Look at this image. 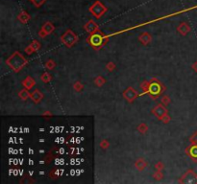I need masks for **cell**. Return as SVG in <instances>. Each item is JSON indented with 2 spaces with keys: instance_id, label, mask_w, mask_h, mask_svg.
<instances>
[{
  "instance_id": "obj_1",
  "label": "cell",
  "mask_w": 197,
  "mask_h": 184,
  "mask_svg": "<svg viewBox=\"0 0 197 184\" xmlns=\"http://www.w3.org/2000/svg\"><path fill=\"white\" fill-rule=\"evenodd\" d=\"M6 64L14 72H19L23 67L27 65L28 61L23 57V55H21L20 52L15 51L7 59Z\"/></svg>"
},
{
  "instance_id": "obj_2",
  "label": "cell",
  "mask_w": 197,
  "mask_h": 184,
  "mask_svg": "<svg viewBox=\"0 0 197 184\" xmlns=\"http://www.w3.org/2000/svg\"><path fill=\"white\" fill-rule=\"evenodd\" d=\"M108 40L109 39L106 38V36L101 33L100 30L97 31L96 33L91 34V36L87 38V42L92 46V48L94 50L101 49L102 46L104 45Z\"/></svg>"
},
{
  "instance_id": "obj_3",
  "label": "cell",
  "mask_w": 197,
  "mask_h": 184,
  "mask_svg": "<svg viewBox=\"0 0 197 184\" xmlns=\"http://www.w3.org/2000/svg\"><path fill=\"white\" fill-rule=\"evenodd\" d=\"M164 86L162 85L158 79L156 78H152L151 80L149 81V87H148V90L146 93H148L151 98L153 99H156L158 98L160 94H162L164 90Z\"/></svg>"
},
{
  "instance_id": "obj_4",
  "label": "cell",
  "mask_w": 197,
  "mask_h": 184,
  "mask_svg": "<svg viewBox=\"0 0 197 184\" xmlns=\"http://www.w3.org/2000/svg\"><path fill=\"white\" fill-rule=\"evenodd\" d=\"M107 11H108V9L104 6V4L100 1H98V0H96V1L93 3L89 9V12L96 19H99L101 17H103V15L106 14Z\"/></svg>"
},
{
  "instance_id": "obj_5",
  "label": "cell",
  "mask_w": 197,
  "mask_h": 184,
  "mask_svg": "<svg viewBox=\"0 0 197 184\" xmlns=\"http://www.w3.org/2000/svg\"><path fill=\"white\" fill-rule=\"evenodd\" d=\"M61 41L63 42L66 47L71 48L74 44L78 41V36H77L72 30H66L65 34L61 36Z\"/></svg>"
},
{
  "instance_id": "obj_6",
  "label": "cell",
  "mask_w": 197,
  "mask_h": 184,
  "mask_svg": "<svg viewBox=\"0 0 197 184\" xmlns=\"http://www.w3.org/2000/svg\"><path fill=\"white\" fill-rule=\"evenodd\" d=\"M152 113L155 115V116H156V118H157L158 120L162 121L163 118H164L168 112H167V109L164 108V106L163 104H158L157 106L152 109Z\"/></svg>"
},
{
  "instance_id": "obj_7",
  "label": "cell",
  "mask_w": 197,
  "mask_h": 184,
  "mask_svg": "<svg viewBox=\"0 0 197 184\" xmlns=\"http://www.w3.org/2000/svg\"><path fill=\"white\" fill-rule=\"evenodd\" d=\"M122 96H123L124 99L126 100V101L132 103V102H134L135 100L138 98V93L137 90H135L133 87L129 86V87H127V88L125 89V91L123 92Z\"/></svg>"
},
{
  "instance_id": "obj_8",
  "label": "cell",
  "mask_w": 197,
  "mask_h": 184,
  "mask_svg": "<svg viewBox=\"0 0 197 184\" xmlns=\"http://www.w3.org/2000/svg\"><path fill=\"white\" fill-rule=\"evenodd\" d=\"M181 183H196L197 182V175L191 170L188 171L183 177L180 179Z\"/></svg>"
},
{
  "instance_id": "obj_9",
  "label": "cell",
  "mask_w": 197,
  "mask_h": 184,
  "mask_svg": "<svg viewBox=\"0 0 197 184\" xmlns=\"http://www.w3.org/2000/svg\"><path fill=\"white\" fill-rule=\"evenodd\" d=\"M84 29L87 33L93 34V33H96L97 31H99V26L97 25V23L94 20L90 19V20H87V22L84 25Z\"/></svg>"
},
{
  "instance_id": "obj_10",
  "label": "cell",
  "mask_w": 197,
  "mask_h": 184,
  "mask_svg": "<svg viewBox=\"0 0 197 184\" xmlns=\"http://www.w3.org/2000/svg\"><path fill=\"white\" fill-rule=\"evenodd\" d=\"M40 30L43 31L46 36H48V35H51L55 31V26H54V24L52 22L46 21L43 26H41Z\"/></svg>"
},
{
  "instance_id": "obj_11",
  "label": "cell",
  "mask_w": 197,
  "mask_h": 184,
  "mask_svg": "<svg viewBox=\"0 0 197 184\" xmlns=\"http://www.w3.org/2000/svg\"><path fill=\"white\" fill-rule=\"evenodd\" d=\"M30 98L32 99V101L35 104H39L41 100L43 99V94L41 93V91H40L39 89H35V90L31 93V96Z\"/></svg>"
},
{
  "instance_id": "obj_12",
  "label": "cell",
  "mask_w": 197,
  "mask_h": 184,
  "mask_svg": "<svg viewBox=\"0 0 197 184\" xmlns=\"http://www.w3.org/2000/svg\"><path fill=\"white\" fill-rule=\"evenodd\" d=\"M138 40L141 41V42L143 45H148L150 42H151V40H152V36H151V35H150L149 33H147V32H143V33H141V35H139V36H138Z\"/></svg>"
},
{
  "instance_id": "obj_13",
  "label": "cell",
  "mask_w": 197,
  "mask_h": 184,
  "mask_svg": "<svg viewBox=\"0 0 197 184\" xmlns=\"http://www.w3.org/2000/svg\"><path fill=\"white\" fill-rule=\"evenodd\" d=\"M177 31L182 36H186L190 32V26L188 23L182 22V23H180V25L177 27Z\"/></svg>"
},
{
  "instance_id": "obj_14",
  "label": "cell",
  "mask_w": 197,
  "mask_h": 184,
  "mask_svg": "<svg viewBox=\"0 0 197 184\" xmlns=\"http://www.w3.org/2000/svg\"><path fill=\"white\" fill-rule=\"evenodd\" d=\"M22 86H24V88H26V89H28V90H30L31 88H33L36 86V81L32 77L28 76L22 81Z\"/></svg>"
},
{
  "instance_id": "obj_15",
  "label": "cell",
  "mask_w": 197,
  "mask_h": 184,
  "mask_svg": "<svg viewBox=\"0 0 197 184\" xmlns=\"http://www.w3.org/2000/svg\"><path fill=\"white\" fill-rule=\"evenodd\" d=\"M17 19L19 20L20 22L23 23V24H26L30 21L31 17L30 14L26 12V11H21L18 14H17Z\"/></svg>"
},
{
  "instance_id": "obj_16",
  "label": "cell",
  "mask_w": 197,
  "mask_h": 184,
  "mask_svg": "<svg viewBox=\"0 0 197 184\" xmlns=\"http://www.w3.org/2000/svg\"><path fill=\"white\" fill-rule=\"evenodd\" d=\"M147 166H148V162L143 158H139L135 162V167H136L138 171H143Z\"/></svg>"
},
{
  "instance_id": "obj_17",
  "label": "cell",
  "mask_w": 197,
  "mask_h": 184,
  "mask_svg": "<svg viewBox=\"0 0 197 184\" xmlns=\"http://www.w3.org/2000/svg\"><path fill=\"white\" fill-rule=\"evenodd\" d=\"M18 96H19L20 99L23 100V101H26V100H28V99L30 98L31 93H29V90H28V89L24 88V89H22V90L18 93Z\"/></svg>"
},
{
  "instance_id": "obj_18",
  "label": "cell",
  "mask_w": 197,
  "mask_h": 184,
  "mask_svg": "<svg viewBox=\"0 0 197 184\" xmlns=\"http://www.w3.org/2000/svg\"><path fill=\"white\" fill-rule=\"evenodd\" d=\"M94 83H95V86H98V87H101L103 86L106 83V80L104 78H103L102 76H98L95 78V80H94Z\"/></svg>"
},
{
  "instance_id": "obj_19",
  "label": "cell",
  "mask_w": 197,
  "mask_h": 184,
  "mask_svg": "<svg viewBox=\"0 0 197 184\" xmlns=\"http://www.w3.org/2000/svg\"><path fill=\"white\" fill-rule=\"evenodd\" d=\"M138 133H141V134L146 133L147 131H148V126L145 124V123L139 124V125L138 126Z\"/></svg>"
},
{
  "instance_id": "obj_20",
  "label": "cell",
  "mask_w": 197,
  "mask_h": 184,
  "mask_svg": "<svg viewBox=\"0 0 197 184\" xmlns=\"http://www.w3.org/2000/svg\"><path fill=\"white\" fill-rule=\"evenodd\" d=\"M189 154L194 159H197V145L191 146L189 151Z\"/></svg>"
},
{
  "instance_id": "obj_21",
  "label": "cell",
  "mask_w": 197,
  "mask_h": 184,
  "mask_svg": "<svg viewBox=\"0 0 197 184\" xmlns=\"http://www.w3.org/2000/svg\"><path fill=\"white\" fill-rule=\"evenodd\" d=\"M40 79H41V81H43V83H47L51 82V80H52V76H51V75L49 74V73L44 72L43 74L40 76Z\"/></svg>"
},
{
  "instance_id": "obj_22",
  "label": "cell",
  "mask_w": 197,
  "mask_h": 184,
  "mask_svg": "<svg viewBox=\"0 0 197 184\" xmlns=\"http://www.w3.org/2000/svg\"><path fill=\"white\" fill-rule=\"evenodd\" d=\"M56 67V62L53 60H48L45 62V68L48 70H52Z\"/></svg>"
},
{
  "instance_id": "obj_23",
  "label": "cell",
  "mask_w": 197,
  "mask_h": 184,
  "mask_svg": "<svg viewBox=\"0 0 197 184\" xmlns=\"http://www.w3.org/2000/svg\"><path fill=\"white\" fill-rule=\"evenodd\" d=\"M29 1L32 2L35 7L40 8V7L43 6V5L46 1H47V0H29Z\"/></svg>"
},
{
  "instance_id": "obj_24",
  "label": "cell",
  "mask_w": 197,
  "mask_h": 184,
  "mask_svg": "<svg viewBox=\"0 0 197 184\" xmlns=\"http://www.w3.org/2000/svg\"><path fill=\"white\" fill-rule=\"evenodd\" d=\"M30 45H31V47H32V48L34 49L35 52H38V51L40 49V43L39 42L38 40H36V39L33 40V41H32V43H31Z\"/></svg>"
},
{
  "instance_id": "obj_25",
  "label": "cell",
  "mask_w": 197,
  "mask_h": 184,
  "mask_svg": "<svg viewBox=\"0 0 197 184\" xmlns=\"http://www.w3.org/2000/svg\"><path fill=\"white\" fill-rule=\"evenodd\" d=\"M73 88H74V90L76 92H81L83 89H84V86H83L80 82H76L74 83V86H73Z\"/></svg>"
},
{
  "instance_id": "obj_26",
  "label": "cell",
  "mask_w": 197,
  "mask_h": 184,
  "mask_svg": "<svg viewBox=\"0 0 197 184\" xmlns=\"http://www.w3.org/2000/svg\"><path fill=\"white\" fill-rule=\"evenodd\" d=\"M116 64H113V61H110V62H108V64H107V65H106V68H107V69H108L109 71H110V72H113V70L116 69Z\"/></svg>"
},
{
  "instance_id": "obj_27",
  "label": "cell",
  "mask_w": 197,
  "mask_h": 184,
  "mask_svg": "<svg viewBox=\"0 0 197 184\" xmlns=\"http://www.w3.org/2000/svg\"><path fill=\"white\" fill-rule=\"evenodd\" d=\"M141 87L142 90L146 93L147 90H148V87H149V81H144L143 83H141Z\"/></svg>"
},
{
  "instance_id": "obj_28",
  "label": "cell",
  "mask_w": 197,
  "mask_h": 184,
  "mask_svg": "<svg viewBox=\"0 0 197 184\" xmlns=\"http://www.w3.org/2000/svg\"><path fill=\"white\" fill-rule=\"evenodd\" d=\"M153 177L155 178L156 180H160V179H163V177H164V175L162 173V172L160 171H157L156 173H154V176Z\"/></svg>"
},
{
  "instance_id": "obj_29",
  "label": "cell",
  "mask_w": 197,
  "mask_h": 184,
  "mask_svg": "<svg viewBox=\"0 0 197 184\" xmlns=\"http://www.w3.org/2000/svg\"><path fill=\"white\" fill-rule=\"evenodd\" d=\"M109 146H110V144H109L108 140H106V139L102 140L100 142V147H101L102 149H107V148H109Z\"/></svg>"
},
{
  "instance_id": "obj_30",
  "label": "cell",
  "mask_w": 197,
  "mask_h": 184,
  "mask_svg": "<svg viewBox=\"0 0 197 184\" xmlns=\"http://www.w3.org/2000/svg\"><path fill=\"white\" fill-rule=\"evenodd\" d=\"M169 103H170V98L168 96H167V95H164L163 97V99H162V104L167 106V104H168Z\"/></svg>"
},
{
  "instance_id": "obj_31",
  "label": "cell",
  "mask_w": 197,
  "mask_h": 184,
  "mask_svg": "<svg viewBox=\"0 0 197 184\" xmlns=\"http://www.w3.org/2000/svg\"><path fill=\"white\" fill-rule=\"evenodd\" d=\"M25 53H26L27 55H31V54H33V53H35V51H34V49L31 47V45H29V46H27L26 48H25Z\"/></svg>"
},
{
  "instance_id": "obj_32",
  "label": "cell",
  "mask_w": 197,
  "mask_h": 184,
  "mask_svg": "<svg viewBox=\"0 0 197 184\" xmlns=\"http://www.w3.org/2000/svg\"><path fill=\"white\" fill-rule=\"evenodd\" d=\"M155 168H156L157 171H160V170L164 169V164H163L162 162H158L157 164L155 165Z\"/></svg>"
},
{
  "instance_id": "obj_33",
  "label": "cell",
  "mask_w": 197,
  "mask_h": 184,
  "mask_svg": "<svg viewBox=\"0 0 197 184\" xmlns=\"http://www.w3.org/2000/svg\"><path fill=\"white\" fill-rule=\"evenodd\" d=\"M162 121H163V123H164V124H167V123L169 122V121H170V117H169L168 113H167V114L165 115V116L163 118V120H162Z\"/></svg>"
},
{
  "instance_id": "obj_34",
  "label": "cell",
  "mask_w": 197,
  "mask_h": 184,
  "mask_svg": "<svg viewBox=\"0 0 197 184\" xmlns=\"http://www.w3.org/2000/svg\"><path fill=\"white\" fill-rule=\"evenodd\" d=\"M191 67H192V69L197 73V61H196V62H194V64L191 65Z\"/></svg>"
}]
</instances>
